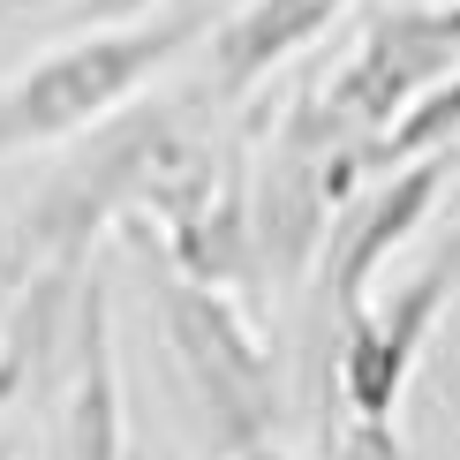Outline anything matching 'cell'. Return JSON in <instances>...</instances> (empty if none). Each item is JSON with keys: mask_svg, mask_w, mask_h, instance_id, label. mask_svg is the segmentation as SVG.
I'll use <instances>...</instances> for the list:
<instances>
[{"mask_svg": "<svg viewBox=\"0 0 460 460\" xmlns=\"http://www.w3.org/2000/svg\"><path fill=\"white\" fill-rule=\"evenodd\" d=\"M340 15H348V0H242V8L212 31L219 91L226 99H249L272 68H287L302 46H317Z\"/></svg>", "mask_w": 460, "mask_h": 460, "instance_id": "30bf717a", "label": "cell"}, {"mask_svg": "<svg viewBox=\"0 0 460 460\" xmlns=\"http://www.w3.org/2000/svg\"><path fill=\"white\" fill-rule=\"evenodd\" d=\"M234 460H295V453H279V446H272V438H257V446H242Z\"/></svg>", "mask_w": 460, "mask_h": 460, "instance_id": "5bb4252c", "label": "cell"}, {"mask_svg": "<svg viewBox=\"0 0 460 460\" xmlns=\"http://www.w3.org/2000/svg\"><path fill=\"white\" fill-rule=\"evenodd\" d=\"M159 0H68L61 23L68 31H106V23H137V15H151Z\"/></svg>", "mask_w": 460, "mask_h": 460, "instance_id": "7c38bea8", "label": "cell"}, {"mask_svg": "<svg viewBox=\"0 0 460 460\" xmlns=\"http://www.w3.org/2000/svg\"><path fill=\"white\" fill-rule=\"evenodd\" d=\"M159 324H166V340H174V362H181L189 393H197L204 423L219 438V453H242V446H257V438H272L279 370H272V355H264V340L249 332V317L234 310V295L166 272L159 279Z\"/></svg>", "mask_w": 460, "mask_h": 460, "instance_id": "3957f363", "label": "cell"}, {"mask_svg": "<svg viewBox=\"0 0 460 460\" xmlns=\"http://www.w3.org/2000/svg\"><path fill=\"white\" fill-rule=\"evenodd\" d=\"M453 279H460V242L430 272H415L393 302H362L348 317V340H340V400H348L355 423H393L400 393H408L415 362L430 348V324L453 302Z\"/></svg>", "mask_w": 460, "mask_h": 460, "instance_id": "5b68a950", "label": "cell"}, {"mask_svg": "<svg viewBox=\"0 0 460 460\" xmlns=\"http://www.w3.org/2000/svg\"><path fill=\"white\" fill-rule=\"evenodd\" d=\"M189 151H197V144H189L181 121L159 113V106L106 121V137L84 144V159H68L61 174L38 189L31 212L8 226L15 249H23V272H31V257H91L99 226L121 219V212H144L151 189L174 174Z\"/></svg>", "mask_w": 460, "mask_h": 460, "instance_id": "7a4b0ae2", "label": "cell"}, {"mask_svg": "<svg viewBox=\"0 0 460 460\" xmlns=\"http://www.w3.org/2000/svg\"><path fill=\"white\" fill-rule=\"evenodd\" d=\"M453 144H460V61L400 113L385 137L362 144V159L370 166H408V159H430V151H453Z\"/></svg>", "mask_w": 460, "mask_h": 460, "instance_id": "8fae6325", "label": "cell"}, {"mask_svg": "<svg viewBox=\"0 0 460 460\" xmlns=\"http://www.w3.org/2000/svg\"><path fill=\"white\" fill-rule=\"evenodd\" d=\"M61 453L68 460H121V370H113V324L99 272L84 279L75 348L61 370Z\"/></svg>", "mask_w": 460, "mask_h": 460, "instance_id": "9c48e42d", "label": "cell"}, {"mask_svg": "<svg viewBox=\"0 0 460 460\" xmlns=\"http://www.w3.org/2000/svg\"><path fill=\"white\" fill-rule=\"evenodd\" d=\"M144 212L159 219L166 272L204 279V287H234V279L257 272V249H249V189L226 174L219 159L189 151L174 174L151 189Z\"/></svg>", "mask_w": 460, "mask_h": 460, "instance_id": "8992f818", "label": "cell"}, {"mask_svg": "<svg viewBox=\"0 0 460 460\" xmlns=\"http://www.w3.org/2000/svg\"><path fill=\"white\" fill-rule=\"evenodd\" d=\"M0 460H8V446H0Z\"/></svg>", "mask_w": 460, "mask_h": 460, "instance_id": "9a60e30c", "label": "cell"}, {"mask_svg": "<svg viewBox=\"0 0 460 460\" xmlns=\"http://www.w3.org/2000/svg\"><path fill=\"white\" fill-rule=\"evenodd\" d=\"M446 181H453V151H430V159L385 166L377 189H362V197L340 204V219H332V310L340 317H355L370 302L377 264L430 219V204L446 197Z\"/></svg>", "mask_w": 460, "mask_h": 460, "instance_id": "52a82bcc", "label": "cell"}, {"mask_svg": "<svg viewBox=\"0 0 460 460\" xmlns=\"http://www.w3.org/2000/svg\"><path fill=\"white\" fill-rule=\"evenodd\" d=\"M91 257H31L15 302L0 310V408H23L68 370L75 310H84Z\"/></svg>", "mask_w": 460, "mask_h": 460, "instance_id": "ba28073f", "label": "cell"}, {"mask_svg": "<svg viewBox=\"0 0 460 460\" xmlns=\"http://www.w3.org/2000/svg\"><path fill=\"white\" fill-rule=\"evenodd\" d=\"M340 460H408V453H400L393 423H355V415H348V438H340Z\"/></svg>", "mask_w": 460, "mask_h": 460, "instance_id": "4fadbf2b", "label": "cell"}, {"mask_svg": "<svg viewBox=\"0 0 460 460\" xmlns=\"http://www.w3.org/2000/svg\"><path fill=\"white\" fill-rule=\"evenodd\" d=\"M204 38V15H166V23H106L75 31L68 46L38 53L23 75L0 84V159L8 151H46L84 128L113 121L137 91L174 61L181 46Z\"/></svg>", "mask_w": 460, "mask_h": 460, "instance_id": "6da1fadb", "label": "cell"}, {"mask_svg": "<svg viewBox=\"0 0 460 460\" xmlns=\"http://www.w3.org/2000/svg\"><path fill=\"white\" fill-rule=\"evenodd\" d=\"M453 61H460V0H438V8H377L370 23H362L355 53L317 84V99L370 144V137H385Z\"/></svg>", "mask_w": 460, "mask_h": 460, "instance_id": "277c9868", "label": "cell"}]
</instances>
